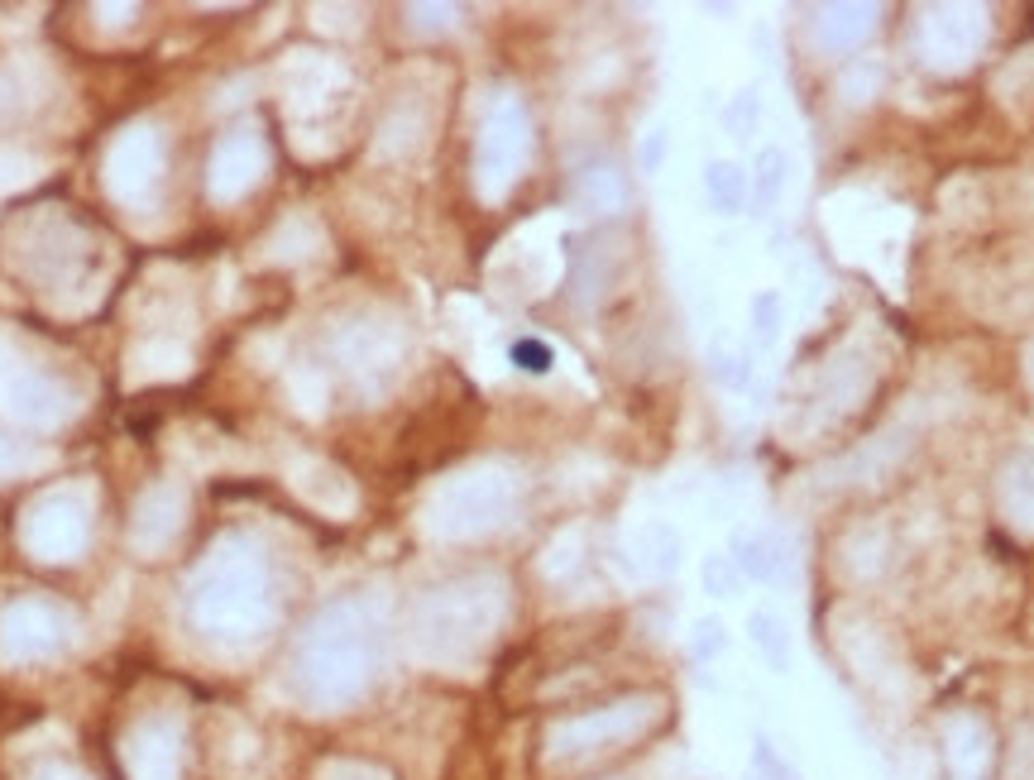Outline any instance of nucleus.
Segmentation results:
<instances>
[{
	"label": "nucleus",
	"mask_w": 1034,
	"mask_h": 780,
	"mask_svg": "<svg viewBox=\"0 0 1034 780\" xmlns=\"http://www.w3.org/2000/svg\"><path fill=\"white\" fill-rule=\"evenodd\" d=\"M518 359L528 364V369H546L551 355H546V349H536V345H518Z\"/></svg>",
	"instance_id": "obj_1"
}]
</instances>
